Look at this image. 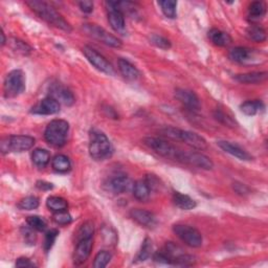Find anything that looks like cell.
I'll use <instances>...</instances> for the list:
<instances>
[{
	"instance_id": "cell-34",
	"label": "cell",
	"mask_w": 268,
	"mask_h": 268,
	"mask_svg": "<svg viewBox=\"0 0 268 268\" xmlns=\"http://www.w3.org/2000/svg\"><path fill=\"white\" fill-rule=\"evenodd\" d=\"M214 117L217 121H219L221 124H223V125L227 126V127H236L237 123L236 121L233 119L232 116H229V114L227 112H225L223 109L221 108H217L214 112Z\"/></svg>"
},
{
	"instance_id": "cell-41",
	"label": "cell",
	"mask_w": 268,
	"mask_h": 268,
	"mask_svg": "<svg viewBox=\"0 0 268 268\" xmlns=\"http://www.w3.org/2000/svg\"><path fill=\"white\" fill-rule=\"evenodd\" d=\"M53 219H54V221L59 225H67L72 221V217L68 212H67V209L62 210V212L54 213Z\"/></svg>"
},
{
	"instance_id": "cell-13",
	"label": "cell",
	"mask_w": 268,
	"mask_h": 268,
	"mask_svg": "<svg viewBox=\"0 0 268 268\" xmlns=\"http://www.w3.org/2000/svg\"><path fill=\"white\" fill-rule=\"evenodd\" d=\"M93 247V240L92 238H87V239H83L81 241H78L76 243V247L73 253V264L74 265H82L86 261L88 260V258L91 254Z\"/></svg>"
},
{
	"instance_id": "cell-4",
	"label": "cell",
	"mask_w": 268,
	"mask_h": 268,
	"mask_svg": "<svg viewBox=\"0 0 268 268\" xmlns=\"http://www.w3.org/2000/svg\"><path fill=\"white\" fill-rule=\"evenodd\" d=\"M69 131V124L64 120H54L46 126L44 138L54 147H62L65 145Z\"/></svg>"
},
{
	"instance_id": "cell-25",
	"label": "cell",
	"mask_w": 268,
	"mask_h": 268,
	"mask_svg": "<svg viewBox=\"0 0 268 268\" xmlns=\"http://www.w3.org/2000/svg\"><path fill=\"white\" fill-rule=\"evenodd\" d=\"M32 160L37 168L44 169L51 161V154L45 149H35L32 153Z\"/></svg>"
},
{
	"instance_id": "cell-29",
	"label": "cell",
	"mask_w": 268,
	"mask_h": 268,
	"mask_svg": "<svg viewBox=\"0 0 268 268\" xmlns=\"http://www.w3.org/2000/svg\"><path fill=\"white\" fill-rule=\"evenodd\" d=\"M266 14V6L262 1H254L248 6V17L251 20H260Z\"/></svg>"
},
{
	"instance_id": "cell-38",
	"label": "cell",
	"mask_w": 268,
	"mask_h": 268,
	"mask_svg": "<svg viewBox=\"0 0 268 268\" xmlns=\"http://www.w3.org/2000/svg\"><path fill=\"white\" fill-rule=\"evenodd\" d=\"M111 254L107 251H101L94 258L93 267L94 268H104L108 265L111 260Z\"/></svg>"
},
{
	"instance_id": "cell-45",
	"label": "cell",
	"mask_w": 268,
	"mask_h": 268,
	"mask_svg": "<svg viewBox=\"0 0 268 268\" xmlns=\"http://www.w3.org/2000/svg\"><path fill=\"white\" fill-rule=\"evenodd\" d=\"M233 188L235 190V192L239 195H247L250 194V189L247 186L241 184V183H234Z\"/></svg>"
},
{
	"instance_id": "cell-11",
	"label": "cell",
	"mask_w": 268,
	"mask_h": 268,
	"mask_svg": "<svg viewBox=\"0 0 268 268\" xmlns=\"http://www.w3.org/2000/svg\"><path fill=\"white\" fill-rule=\"evenodd\" d=\"M179 162L193 166L202 170H212L214 168V162L209 157L200 152H183Z\"/></svg>"
},
{
	"instance_id": "cell-37",
	"label": "cell",
	"mask_w": 268,
	"mask_h": 268,
	"mask_svg": "<svg viewBox=\"0 0 268 268\" xmlns=\"http://www.w3.org/2000/svg\"><path fill=\"white\" fill-rule=\"evenodd\" d=\"M26 223L30 225L31 227H33L35 231H37V232H44L46 229V227H47L46 221L40 216H30V217H27Z\"/></svg>"
},
{
	"instance_id": "cell-44",
	"label": "cell",
	"mask_w": 268,
	"mask_h": 268,
	"mask_svg": "<svg viewBox=\"0 0 268 268\" xmlns=\"http://www.w3.org/2000/svg\"><path fill=\"white\" fill-rule=\"evenodd\" d=\"M145 181L147 183L148 187L150 188L151 192L152 191H156L159 189V179L155 175H147L145 178Z\"/></svg>"
},
{
	"instance_id": "cell-14",
	"label": "cell",
	"mask_w": 268,
	"mask_h": 268,
	"mask_svg": "<svg viewBox=\"0 0 268 268\" xmlns=\"http://www.w3.org/2000/svg\"><path fill=\"white\" fill-rule=\"evenodd\" d=\"M60 111V103L52 97H46L32 109V113L39 116H53Z\"/></svg>"
},
{
	"instance_id": "cell-1",
	"label": "cell",
	"mask_w": 268,
	"mask_h": 268,
	"mask_svg": "<svg viewBox=\"0 0 268 268\" xmlns=\"http://www.w3.org/2000/svg\"><path fill=\"white\" fill-rule=\"evenodd\" d=\"M26 4L49 24H52L67 33H70L72 31L70 24L49 3L38 1V0H31V1H26Z\"/></svg>"
},
{
	"instance_id": "cell-5",
	"label": "cell",
	"mask_w": 268,
	"mask_h": 268,
	"mask_svg": "<svg viewBox=\"0 0 268 268\" xmlns=\"http://www.w3.org/2000/svg\"><path fill=\"white\" fill-rule=\"evenodd\" d=\"M143 143L150 149H152L158 155L173 159L176 161L180 160L181 155H183V150L178 149L176 146L172 145L171 142L167 141L166 139L158 138V137H146L143 138Z\"/></svg>"
},
{
	"instance_id": "cell-15",
	"label": "cell",
	"mask_w": 268,
	"mask_h": 268,
	"mask_svg": "<svg viewBox=\"0 0 268 268\" xmlns=\"http://www.w3.org/2000/svg\"><path fill=\"white\" fill-rule=\"evenodd\" d=\"M130 217L139 225L148 228H154L157 225L155 215L142 208H133L130 210Z\"/></svg>"
},
{
	"instance_id": "cell-16",
	"label": "cell",
	"mask_w": 268,
	"mask_h": 268,
	"mask_svg": "<svg viewBox=\"0 0 268 268\" xmlns=\"http://www.w3.org/2000/svg\"><path fill=\"white\" fill-rule=\"evenodd\" d=\"M175 98L191 110H198L200 108V100L192 90L177 88L175 90Z\"/></svg>"
},
{
	"instance_id": "cell-10",
	"label": "cell",
	"mask_w": 268,
	"mask_h": 268,
	"mask_svg": "<svg viewBox=\"0 0 268 268\" xmlns=\"http://www.w3.org/2000/svg\"><path fill=\"white\" fill-rule=\"evenodd\" d=\"M83 54L86 57L90 64H92L98 70L107 73L109 75L114 74V69L112 65L106 60L104 56H102L100 53H98L94 49L90 46H85L83 49Z\"/></svg>"
},
{
	"instance_id": "cell-23",
	"label": "cell",
	"mask_w": 268,
	"mask_h": 268,
	"mask_svg": "<svg viewBox=\"0 0 268 268\" xmlns=\"http://www.w3.org/2000/svg\"><path fill=\"white\" fill-rule=\"evenodd\" d=\"M208 38L213 44L220 47L228 46L233 41L231 36L223 31L218 30V28H212L208 32Z\"/></svg>"
},
{
	"instance_id": "cell-35",
	"label": "cell",
	"mask_w": 268,
	"mask_h": 268,
	"mask_svg": "<svg viewBox=\"0 0 268 268\" xmlns=\"http://www.w3.org/2000/svg\"><path fill=\"white\" fill-rule=\"evenodd\" d=\"M39 199L35 196H26L19 201L17 206L22 210H32L39 206Z\"/></svg>"
},
{
	"instance_id": "cell-20",
	"label": "cell",
	"mask_w": 268,
	"mask_h": 268,
	"mask_svg": "<svg viewBox=\"0 0 268 268\" xmlns=\"http://www.w3.org/2000/svg\"><path fill=\"white\" fill-rule=\"evenodd\" d=\"M217 145L219 146L220 149H222L224 152L231 154L232 156L237 157L238 159L241 160H252L253 156L250 154V153L243 150L237 145H234V143L226 141V140H219L217 141Z\"/></svg>"
},
{
	"instance_id": "cell-27",
	"label": "cell",
	"mask_w": 268,
	"mask_h": 268,
	"mask_svg": "<svg viewBox=\"0 0 268 268\" xmlns=\"http://www.w3.org/2000/svg\"><path fill=\"white\" fill-rule=\"evenodd\" d=\"M52 167L56 172H58V173H67V172H69L71 169V162L67 156L59 154L53 158Z\"/></svg>"
},
{
	"instance_id": "cell-22",
	"label": "cell",
	"mask_w": 268,
	"mask_h": 268,
	"mask_svg": "<svg viewBox=\"0 0 268 268\" xmlns=\"http://www.w3.org/2000/svg\"><path fill=\"white\" fill-rule=\"evenodd\" d=\"M118 65H119L120 72L122 73L124 78L129 81H135L136 79H138L139 71L131 62H129L126 59L121 58L118 61Z\"/></svg>"
},
{
	"instance_id": "cell-49",
	"label": "cell",
	"mask_w": 268,
	"mask_h": 268,
	"mask_svg": "<svg viewBox=\"0 0 268 268\" xmlns=\"http://www.w3.org/2000/svg\"><path fill=\"white\" fill-rule=\"evenodd\" d=\"M0 36H1V46H3L6 43V39H5V36H4L3 31H1V34H0Z\"/></svg>"
},
{
	"instance_id": "cell-46",
	"label": "cell",
	"mask_w": 268,
	"mask_h": 268,
	"mask_svg": "<svg viewBox=\"0 0 268 268\" xmlns=\"http://www.w3.org/2000/svg\"><path fill=\"white\" fill-rule=\"evenodd\" d=\"M79 6L81 8V11L84 13H91L93 11V2L90 0H84V1L79 2Z\"/></svg>"
},
{
	"instance_id": "cell-30",
	"label": "cell",
	"mask_w": 268,
	"mask_h": 268,
	"mask_svg": "<svg viewBox=\"0 0 268 268\" xmlns=\"http://www.w3.org/2000/svg\"><path fill=\"white\" fill-rule=\"evenodd\" d=\"M246 35L250 38L251 40L257 42V43H262L266 40V32L264 28L258 24H252L247 27L246 30Z\"/></svg>"
},
{
	"instance_id": "cell-32",
	"label": "cell",
	"mask_w": 268,
	"mask_h": 268,
	"mask_svg": "<svg viewBox=\"0 0 268 268\" xmlns=\"http://www.w3.org/2000/svg\"><path fill=\"white\" fill-rule=\"evenodd\" d=\"M152 251H153L152 241L150 240L149 238H146L142 242L140 251L138 252V254L135 258V262H143V261L148 260L149 258L152 256Z\"/></svg>"
},
{
	"instance_id": "cell-9",
	"label": "cell",
	"mask_w": 268,
	"mask_h": 268,
	"mask_svg": "<svg viewBox=\"0 0 268 268\" xmlns=\"http://www.w3.org/2000/svg\"><path fill=\"white\" fill-rule=\"evenodd\" d=\"M84 30L90 36H92L94 39H97L108 46L114 47V49H120V47H122L123 45L122 41L119 39V38L111 35L106 30H104L103 27H100L97 24H85Z\"/></svg>"
},
{
	"instance_id": "cell-33",
	"label": "cell",
	"mask_w": 268,
	"mask_h": 268,
	"mask_svg": "<svg viewBox=\"0 0 268 268\" xmlns=\"http://www.w3.org/2000/svg\"><path fill=\"white\" fill-rule=\"evenodd\" d=\"M158 4L161 7V11L164 13V15L170 19L176 18L177 12H176V6L177 2L173 1V0H162L159 1Z\"/></svg>"
},
{
	"instance_id": "cell-28",
	"label": "cell",
	"mask_w": 268,
	"mask_h": 268,
	"mask_svg": "<svg viewBox=\"0 0 268 268\" xmlns=\"http://www.w3.org/2000/svg\"><path fill=\"white\" fill-rule=\"evenodd\" d=\"M240 109L245 114V116L253 117L264 109V104L259 100L246 101L243 104H241Z\"/></svg>"
},
{
	"instance_id": "cell-48",
	"label": "cell",
	"mask_w": 268,
	"mask_h": 268,
	"mask_svg": "<svg viewBox=\"0 0 268 268\" xmlns=\"http://www.w3.org/2000/svg\"><path fill=\"white\" fill-rule=\"evenodd\" d=\"M36 187L41 191H50L54 189V185L51 183H47L45 180H38L36 183Z\"/></svg>"
},
{
	"instance_id": "cell-40",
	"label": "cell",
	"mask_w": 268,
	"mask_h": 268,
	"mask_svg": "<svg viewBox=\"0 0 268 268\" xmlns=\"http://www.w3.org/2000/svg\"><path fill=\"white\" fill-rule=\"evenodd\" d=\"M21 234L24 238V241L28 245H35L37 241V236L35 233V229L27 224V226L21 227Z\"/></svg>"
},
{
	"instance_id": "cell-7",
	"label": "cell",
	"mask_w": 268,
	"mask_h": 268,
	"mask_svg": "<svg viewBox=\"0 0 268 268\" xmlns=\"http://www.w3.org/2000/svg\"><path fill=\"white\" fill-rule=\"evenodd\" d=\"M35 138L28 135H11L1 140L0 148L2 153L23 152L31 150L35 145Z\"/></svg>"
},
{
	"instance_id": "cell-39",
	"label": "cell",
	"mask_w": 268,
	"mask_h": 268,
	"mask_svg": "<svg viewBox=\"0 0 268 268\" xmlns=\"http://www.w3.org/2000/svg\"><path fill=\"white\" fill-rule=\"evenodd\" d=\"M150 42L154 46L158 47V49L165 50V51L170 50L171 46H172L170 40H168L167 38L162 37L160 35H156V34L150 36Z\"/></svg>"
},
{
	"instance_id": "cell-19",
	"label": "cell",
	"mask_w": 268,
	"mask_h": 268,
	"mask_svg": "<svg viewBox=\"0 0 268 268\" xmlns=\"http://www.w3.org/2000/svg\"><path fill=\"white\" fill-rule=\"evenodd\" d=\"M228 57L232 61L243 64V63L252 62V60H254L256 55H255V51L252 49H248V47L238 46V47H235V49L229 51Z\"/></svg>"
},
{
	"instance_id": "cell-24",
	"label": "cell",
	"mask_w": 268,
	"mask_h": 268,
	"mask_svg": "<svg viewBox=\"0 0 268 268\" xmlns=\"http://www.w3.org/2000/svg\"><path fill=\"white\" fill-rule=\"evenodd\" d=\"M132 191L134 197H135L138 201H141V202H146V201L150 198L151 190L148 187L145 179L135 181L133 185Z\"/></svg>"
},
{
	"instance_id": "cell-2",
	"label": "cell",
	"mask_w": 268,
	"mask_h": 268,
	"mask_svg": "<svg viewBox=\"0 0 268 268\" xmlns=\"http://www.w3.org/2000/svg\"><path fill=\"white\" fill-rule=\"evenodd\" d=\"M112 146L106 134L99 129L89 132V154L94 160H104L111 156Z\"/></svg>"
},
{
	"instance_id": "cell-47",
	"label": "cell",
	"mask_w": 268,
	"mask_h": 268,
	"mask_svg": "<svg viewBox=\"0 0 268 268\" xmlns=\"http://www.w3.org/2000/svg\"><path fill=\"white\" fill-rule=\"evenodd\" d=\"M35 266L36 264L25 257L19 258L16 261V267H35Z\"/></svg>"
},
{
	"instance_id": "cell-26",
	"label": "cell",
	"mask_w": 268,
	"mask_h": 268,
	"mask_svg": "<svg viewBox=\"0 0 268 268\" xmlns=\"http://www.w3.org/2000/svg\"><path fill=\"white\" fill-rule=\"evenodd\" d=\"M173 201H174V204L177 207H179L181 209H185V210L193 209L197 205L196 201L193 198H191L189 195L179 193V192L174 193Z\"/></svg>"
},
{
	"instance_id": "cell-8",
	"label": "cell",
	"mask_w": 268,
	"mask_h": 268,
	"mask_svg": "<svg viewBox=\"0 0 268 268\" xmlns=\"http://www.w3.org/2000/svg\"><path fill=\"white\" fill-rule=\"evenodd\" d=\"M174 234L190 247L198 248L202 245L203 239L198 229L187 224H175L173 226Z\"/></svg>"
},
{
	"instance_id": "cell-17",
	"label": "cell",
	"mask_w": 268,
	"mask_h": 268,
	"mask_svg": "<svg viewBox=\"0 0 268 268\" xmlns=\"http://www.w3.org/2000/svg\"><path fill=\"white\" fill-rule=\"evenodd\" d=\"M50 97L56 99L60 104H64L66 106H71L74 104L75 99L73 93L60 84H54L50 89Z\"/></svg>"
},
{
	"instance_id": "cell-3",
	"label": "cell",
	"mask_w": 268,
	"mask_h": 268,
	"mask_svg": "<svg viewBox=\"0 0 268 268\" xmlns=\"http://www.w3.org/2000/svg\"><path fill=\"white\" fill-rule=\"evenodd\" d=\"M161 133L168 138L183 141L189 147L196 149L198 151H203L207 149L206 140L195 132L178 129L175 127H167L161 130Z\"/></svg>"
},
{
	"instance_id": "cell-36",
	"label": "cell",
	"mask_w": 268,
	"mask_h": 268,
	"mask_svg": "<svg viewBox=\"0 0 268 268\" xmlns=\"http://www.w3.org/2000/svg\"><path fill=\"white\" fill-rule=\"evenodd\" d=\"M93 233H94V226L92 222L87 221L83 223L81 227L79 228V231L76 232V242L83 240V239L92 238Z\"/></svg>"
},
{
	"instance_id": "cell-42",
	"label": "cell",
	"mask_w": 268,
	"mask_h": 268,
	"mask_svg": "<svg viewBox=\"0 0 268 268\" xmlns=\"http://www.w3.org/2000/svg\"><path fill=\"white\" fill-rule=\"evenodd\" d=\"M58 235H59V231L56 228H53V229H51V231L46 232L45 239H44V244H43L45 252H49L51 248L54 246V243L56 242V239H57V237H58Z\"/></svg>"
},
{
	"instance_id": "cell-31",
	"label": "cell",
	"mask_w": 268,
	"mask_h": 268,
	"mask_svg": "<svg viewBox=\"0 0 268 268\" xmlns=\"http://www.w3.org/2000/svg\"><path fill=\"white\" fill-rule=\"evenodd\" d=\"M46 206L49 207L52 212H62V210H66L68 207V202L59 196H51L46 200Z\"/></svg>"
},
{
	"instance_id": "cell-21",
	"label": "cell",
	"mask_w": 268,
	"mask_h": 268,
	"mask_svg": "<svg viewBox=\"0 0 268 268\" xmlns=\"http://www.w3.org/2000/svg\"><path fill=\"white\" fill-rule=\"evenodd\" d=\"M268 73L266 71H254L248 73L237 74L235 80L242 84H261L266 81Z\"/></svg>"
},
{
	"instance_id": "cell-18",
	"label": "cell",
	"mask_w": 268,
	"mask_h": 268,
	"mask_svg": "<svg viewBox=\"0 0 268 268\" xmlns=\"http://www.w3.org/2000/svg\"><path fill=\"white\" fill-rule=\"evenodd\" d=\"M131 179L128 176L120 175L117 177H113L108 181V190L114 194H123L126 193L131 188H133Z\"/></svg>"
},
{
	"instance_id": "cell-43",
	"label": "cell",
	"mask_w": 268,
	"mask_h": 268,
	"mask_svg": "<svg viewBox=\"0 0 268 268\" xmlns=\"http://www.w3.org/2000/svg\"><path fill=\"white\" fill-rule=\"evenodd\" d=\"M12 49L18 53H20L22 55H28L32 52V47L30 45H27L25 42L19 40V39H12Z\"/></svg>"
},
{
	"instance_id": "cell-12",
	"label": "cell",
	"mask_w": 268,
	"mask_h": 268,
	"mask_svg": "<svg viewBox=\"0 0 268 268\" xmlns=\"http://www.w3.org/2000/svg\"><path fill=\"white\" fill-rule=\"evenodd\" d=\"M108 12V21L110 26L116 32H123L125 30V17L123 12L117 6V2H106Z\"/></svg>"
},
{
	"instance_id": "cell-6",
	"label": "cell",
	"mask_w": 268,
	"mask_h": 268,
	"mask_svg": "<svg viewBox=\"0 0 268 268\" xmlns=\"http://www.w3.org/2000/svg\"><path fill=\"white\" fill-rule=\"evenodd\" d=\"M25 90V76L22 70L9 71L3 82V94L6 99H13Z\"/></svg>"
}]
</instances>
